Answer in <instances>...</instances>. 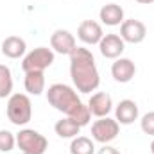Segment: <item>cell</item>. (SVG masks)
I'll return each instance as SVG.
<instances>
[{
	"mask_svg": "<svg viewBox=\"0 0 154 154\" xmlns=\"http://www.w3.org/2000/svg\"><path fill=\"white\" fill-rule=\"evenodd\" d=\"M47 100L54 109H57L63 115L74 118L81 127L90 124V118H91L90 109H88V106L82 104V100L79 99L77 91L72 86L63 84V82H56V84L48 86Z\"/></svg>",
	"mask_w": 154,
	"mask_h": 154,
	"instance_id": "1",
	"label": "cell"
},
{
	"mask_svg": "<svg viewBox=\"0 0 154 154\" xmlns=\"http://www.w3.org/2000/svg\"><path fill=\"white\" fill-rule=\"evenodd\" d=\"M70 77L75 90L81 93H91L99 88L100 75L91 50L84 47H77L70 54Z\"/></svg>",
	"mask_w": 154,
	"mask_h": 154,
	"instance_id": "2",
	"label": "cell"
},
{
	"mask_svg": "<svg viewBox=\"0 0 154 154\" xmlns=\"http://www.w3.org/2000/svg\"><path fill=\"white\" fill-rule=\"evenodd\" d=\"M7 118L14 125H25L32 118V102L25 93H13L7 100Z\"/></svg>",
	"mask_w": 154,
	"mask_h": 154,
	"instance_id": "3",
	"label": "cell"
},
{
	"mask_svg": "<svg viewBox=\"0 0 154 154\" xmlns=\"http://www.w3.org/2000/svg\"><path fill=\"white\" fill-rule=\"evenodd\" d=\"M16 145L22 154H45L48 149V140L34 129H22L16 134Z\"/></svg>",
	"mask_w": 154,
	"mask_h": 154,
	"instance_id": "4",
	"label": "cell"
},
{
	"mask_svg": "<svg viewBox=\"0 0 154 154\" xmlns=\"http://www.w3.org/2000/svg\"><path fill=\"white\" fill-rule=\"evenodd\" d=\"M56 59V54L48 47H38L23 56L22 70L23 72H45L48 66H52Z\"/></svg>",
	"mask_w": 154,
	"mask_h": 154,
	"instance_id": "5",
	"label": "cell"
},
{
	"mask_svg": "<svg viewBox=\"0 0 154 154\" xmlns=\"http://www.w3.org/2000/svg\"><path fill=\"white\" fill-rule=\"evenodd\" d=\"M120 133V124L116 122L115 118L109 116H102L99 120H95L91 124V138L99 143H109L113 142Z\"/></svg>",
	"mask_w": 154,
	"mask_h": 154,
	"instance_id": "6",
	"label": "cell"
},
{
	"mask_svg": "<svg viewBox=\"0 0 154 154\" xmlns=\"http://www.w3.org/2000/svg\"><path fill=\"white\" fill-rule=\"evenodd\" d=\"M145 36H147V27L143 22H140L136 18H129L120 23V38L125 43L138 45L145 39Z\"/></svg>",
	"mask_w": 154,
	"mask_h": 154,
	"instance_id": "7",
	"label": "cell"
},
{
	"mask_svg": "<svg viewBox=\"0 0 154 154\" xmlns=\"http://www.w3.org/2000/svg\"><path fill=\"white\" fill-rule=\"evenodd\" d=\"M50 48L57 54H63V56H70L74 50L77 48V41L75 36L66 31V29H57L52 32L50 36Z\"/></svg>",
	"mask_w": 154,
	"mask_h": 154,
	"instance_id": "8",
	"label": "cell"
},
{
	"mask_svg": "<svg viewBox=\"0 0 154 154\" xmlns=\"http://www.w3.org/2000/svg\"><path fill=\"white\" fill-rule=\"evenodd\" d=\"M77 38L84 45H99L100 39L104 38L102 25L95 20H84L77 27Z\"/></svg>",
	"mask_w": 154,
	"mask_h": 154,
	"instance_id": "9",
	"label": "cell"
},
{
	"mask_svg": "<svg viewBox=\"0 0 154 154\" xmlns=\"http://www.w3.org/2000/svg\"><path fill=\"white\" fill-rule=\"evenodd\" d=\"M99 50L106 59H118L125 50V41L120 38V34H104L99 43Z\"/></svg>",
	"mask_w": 154,
	"mask_h": 154,
	"instance_id": "10",
	"label": "cell"
},
{
	"mask_svg": "<svg viewBox=\"0 0 154 154\" xmlns=\"http://www.w3.org/2000/svg\"><path fill=\"white\" fill-rule=\"evenodd\" d=\"M88 109H90V115L97 116V118H102V116H108L113 109V100H111V95L106 93V91H97L90 97L88 100Z\"/></svg>",
	"mask_w": 154,
	"mask_h": 154,
	"instance_id": "11",
	"label": "cell"
},
{
	"mask_svg": "<svg viewBox=\"0 0 154 154\" xmlns=\"http://www.w3.org/2000/svg\"><path fill=\"white\" fill-rule=\"evenodd\" d=\"M111 75L116 82L125 84V82L133 81V77L136 75V65L127 57H118L111 65Z\"/></svg>",
	"mask_w": 154,
	"mask_h": 154,
	"instance_id": "12",
	"label": "cell"
},
{
	"mask_svg": "<svg viewBox=\"0 0 154 154\" xmlns=\"http://www.w3.org/2000/svg\"><path fill=\"white\" fill-rule=\"evenodd\" d=\"M138 104L131 99H124L118 102V106L115 108V120L120 125H129L134 120H138Z\"/></svg>",
	"mask_w": 154,
	"mask_h": 154,
	"instance_id": "13",
	"label": "cell"
},
{
	"mask_svg": "<svg viewBox=\"0 0 154 154\" xmlns=\"http://www.w3.org/2000/svg\"><path fill=\"white\" fill-rule=\"evenodd\" d=\"M27 52V43L20 36H7L2 41V54L9 59H20Z\"/></svg>",
	"mask_w": 154,
	"mask_h": 154,
	"instance_id": "14",
	"label": "cell"
},
{
	"mask_svg": "<svg viewBox=\"0 0 154 154\" xmlns=\"http://www.w3.org/2000/svg\"><path fill=\"white\" fill-rule=\"evenodd\" d=\"M99 18H100V22H102L104 25H108V27H116V25H120V23L124 22V9H122L118 4H115V2L106 4V5L100 7Z\"/></svg>",
	"mask_w": 154,
	"mask_h": 154,
	"instance_id": "15",
	"label": "cell"
},
{
	"mask_svg": "<svg viewBox=\"0 0 154 154\" xmlns=\"http://www.w3.org/2000/svg\"><path fill=\"white\" fill-rule=\"evenodd\" d=\"M54 131H56V134L59 138H75V136H79V133H81V125L77 124L74 118L65 116V118H61V120L56 122Z\"/></svg>",
	"mask_w": 154,
	"mask_h": 154,
	"instance_id": "16",
	"label": "cell"
},
{
	"mask_svg": "<svg viewBox=\"0 0 154 154\" xmlns=\"http://www.w3.org/2000/svg\"><path fill=\"white\" fill-rule=\"evenodd\" d=\"M23 86L29 95H41L45 91V74L43 72H25Z\"/></svg>",
	"mask_w": 154,
	"mask_h": 154,
	"instance_id": "17",
	"label": "cell"
},
{
	"mask_svg": "<svg viewBox=\"0 0 154 154\" xmlns=\"http://www.w3.org/2000/svg\"><path fill=\"white\" fill-rule=\"evenodd\" d=\"M70 154H95V143L88 136H75L70 143Z\"/></svg>",
	"mask_w": 154,
	"mask_h": 154,
	"instance_id": "18",
	"label": "cell"
},
{
	"mask_svg": "<svg viewBox=\"0 0 154 154\" xmlns=\"http://www.w3.org/2000/svg\"><path fill=\"white\" fill-rule=\"evenodd\" d=\"M13 74L11 68L5 65H0V99L11 97L13 93Z\"/></svg>",
	"mask_w": 154,
	"mask_h": 154,
	"instance_id": "19",
	"label": "cell"
},
{
	"mask_svg": "<svg viewBox=\"0 0 154 154\" xmlns=\"http://www.w3.org/2000/svg\"><path fill=\"white\" fill-rule=\"evenodd\" d=\"M14 145H16V136L7 129H0V152H11Z\"/></svg>",
	"mask_w": 154,
	"mask_h": 154,
	"instance_id": "20",
	"label": "cell"
},
{
	"mask_svg": "<svg viewBox=\"0 0 154 154\" xmlns=\"http://www.w3.org/2000/svg\"><path fill=\"white\" fill-rule=\"evenodd\" d=\"M140 127H142V131H143L145 134L154 136V111H149V113H145V115L142 116Z\"/></svg>",
	"mask_w": 154,
	"mask_h": 154,
	"instance_id": "21",
	"label": "cell"
},
{
	"mask_svg": "<svg viewBox=\"0 0 154 154\" xmlns=\"http://www.w3.org/2000/svg\"><path fill=\"white\" fill-rule=\"evenodd\" d=\"M99 154H120V151H118V149H115V147H111V145H108V143H106V145H104V147H102V149L99 151Z\"/></svg>",
	"mask_w": 154,
	"mask_h": 154,
	"instance_id": "22",
	"label": "cell"
},
{
	"mask_svg": "<svg viewBox=\"0 0 154 154\" xmlns=\"http://www.w3.org/2000/svg\"><path fill=\"white\" fill-rule=\"evenodd\" d=\"M134 2H138V4H143V5H149V4H152L154 0H134Z\"/></svg>",
	"mask_w": 154,
	"mask_h": 154,
	"instance_id": "23",
	"label": "cell"
},
{
	"mask_svg": "<svg viewBox=\"0 0 154 154\" xmlns=\"http://www.w3.org/2000/svg\"><path fill=\"white\" fill-rule=\"evenodd\" d=\"M151 152L154 154V140H152V143H151Z\"/></svg>",
	"mask_w": 154,
	"mask_h": 154,
	"instance_id": "24",
	"label": "cell"
}]
</instances>
